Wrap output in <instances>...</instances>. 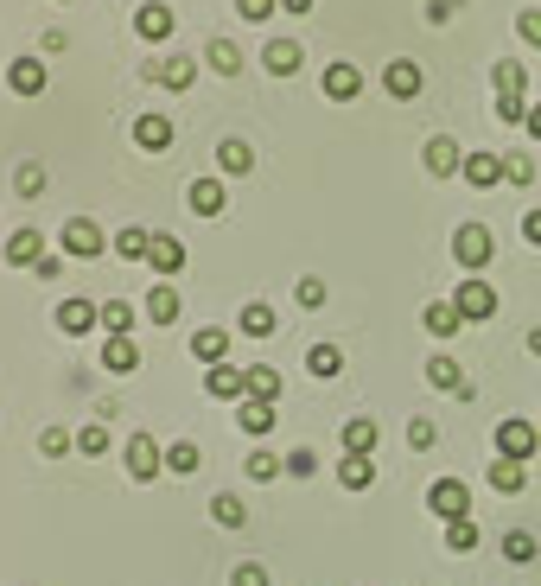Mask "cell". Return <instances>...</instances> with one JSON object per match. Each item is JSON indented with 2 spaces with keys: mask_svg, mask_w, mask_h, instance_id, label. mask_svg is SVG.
I'll list each match as a JSON object with an SVG mask.
<instances>
[{
  "mask_svg": "<svg viewBox=\"0 0 541 586\" xmlns=\"http://www.w3.org/2000/svg\"><path fill=\"white\" fill-rule=\"evenodd\" d=\"M491 255H497V236L484 230V223H459V230H452V262L459 268H491Z\"/></svg>",
  "mask_w": 541,
  "mask_h": 586,
  "instance_id": "cell-1",
  "label": "cell"
},
{
  "mask_svg": "<svg viewBox=\"0 0 541 586\" xmlns=\"http://www.w3.org/2000/svg\"><path fill=\"white\" fill-rule=\"evenodd\" d=\"M427 510L440 516V523H465V516H471V491H465V478H433Z\"/></svg>",
  "mask_w": 541,
  "mask_h": 586,
  "instance_id": "cell-2",
  "label": "cell"
},
{
  "mask_svg": "<svg viewBox=\"0 0 541 586\" xmlns=\"http://www.w3.org/2000/svg\"><path fill=\"white\" fill-rule=\"evenodd\" d=\"M535 446H541L535 421H497V459H522V465H529Z\"/></svg>",
  "mask_w": 541,
  "mask_h": 586,
  "instance_id": "cell-3",
  "label": "cell"
},
{
  "mask_svg": "<svg viewBox=\"0 0 541 586\" xmlns=\"http://www.w3.org/2000/svg\"><path fill=\"white\" fill-rule=\"evenodd\" d=\"M58 243H64V255H77V262H96V255H102V230H96V217H71Z\"/></svg>",
  "mask_w": 541,
  "mask_h": 586,
  "instance_id": "cell-4",
  "label": "cell"
},
{
  "mask_svg": "<svg viewBox=\"0 0 541 586\" xmlns=\"http://www.w3.org/2000/svg\"><path fill=\"white\" fill-rule=\"evenodd\" d=\"M160 472H166V453L147 434H128V478H134V485H147V478H160Z\"/></svg>",
  "mask_w": 541,
  "mask_h": 586,
  "instance_id": "cell-5",
  "label": "cell"
},
{
  "mask_svg": "<svg viewBox=\"0 0 541 586\" xmlns=\"http://www.w3.org/2000/svg\"><path fill=\"white\" fill-rule=\"evenodd\" d=\"M421 64H414V58H395V64H382V90H389L395 102H414V96H421Z\"/></svg>",
  "mask_w": 541,
  "mask_h": 586,
  "instance_id": "cell-6",
  "label": "cell"
},
{
  "mask_svg": "<svg viewBox=\"0 0 541 586\" xmlns=\"http://www.w3.org/2000/svg\"><path fill=\"white\" fill-rule=\"evenodd\" d=\"M172 26H179V13H172V0H147V7L134 13V32H141L147 45H160V39H172Z\"/></svg>",
  "mask_w": 541,
  "mask_h": 586,
  "instance_id": "cell-7",
  "label": "cell"
},
{
  "mask_svg": "<svg viewBox=\"0 0 541 586\" xmlns=\"http://www.w3.org/2000/svg\"><path fill=\"white\" fill-rule=\"evenodd\" d=\"M452 306H459V319H491L497 313V287L491 281H465L452 293Z\"/></svg>",
  "mask_w": 541,
  "mask_h": 586,
  "instance_id": "cell-8",
  "label": "cell"
},
{
  "mask_svg": "<svg viewBox=\"0 0 541 586\" xmlns=\"http://www.w3.org/2000/svg\"><path fill=\"white\" fill-rule=\"evenodd\" d=\"M261 64H268V77H293L306 64V45L300 39H268L261 45Z\"/></svg>",
  "mask_w": 541,
  "mask_h": 586,
  "instance_id": "cell-9",
  "label": "cell"
},
{
  "mask_svg": "<svg viewBox=\"0 0 541 586\" xmlns=\"http://www.w3.org/2000/svg\"><path fill=\"white\" fill-rule=\"evenodd\" d=\"M319 90H325L331 102H351V96L363 90V71H357V64H344V58H338V64H325V71H319Z\"/></svg>",
  "mask_w": 541,
  "mask_h": 586,
  "instance_id": "cell-10",
  "label": "cell"
},
{
  "mask_svg": "<svg viewBox=\"0 0 541 586\" xmlns=\"http://www.w3.org/2000/svg\"><path fill=\"white\" fill-rule=\"evenodd\" d=\"M421 166L433 172V179H452V172L465 166V153H459V141H446V134H433V141L421 147Z\"/></svg>",
  "mask_w": 541,
  "mask_h": 586,
  "instance_id": "cell-11",
  "label": "cell"
},
{
  "mask_svg": "<svg viewBox=\"0 0 541 586\" xmlns=\"http://www.w3.org/2000/svg\"><path fill=\"white\" fill-rule=\"evenodd\" d=\"M147 77H153V83H166V90H191L198 64H191L185 51H179V58H147Z\"/></svg>",
  "mask_w": 541,
  "mask_h": 586,
  "instance_id": "cell-12",
  "label": "cell"
},
{
  "mask_svg": "<svg viewBox=\"0 0 541 586\" xmlns=\"http://www.w3.org/2000/svg\"><path fill=\"white\" fill-rule=\"evenodd\" d=\"M96 325H102V306H96V300H64V306H58V332L83 338V332H96Z\"/></svg>",
  "mask_w": 541,
  "mask_h": 586,
  "instance_id": "cell-13",
  "label": "cell"
},
{
  "mask_svg": "<svg viewBox=\"0 0 541 586\" xmlns=\"http://www.w3.org/2000/svg\"><path fill=\"white\" fill-rule=\"evenodd\" d=\"M376 446H382V427L370 415L344 421V453H351V459H376Z\"/></svg>",
  "mask_w": 541,
  "mask_h": 586,
  "instance_id": "cell-14",
  "label": "cell"
},
{
  "mask_svg": "<svg viewBox=\"0 0 541 586\" xmlns=\"http://www.w3.org/2000/svg\"><path fill=\"white\" fill-rule=\"evenodd\" d=\"M7 90H13V96H39V90H45V64L32 58V51L7 64Z\"/></svg>",
  "mask_w": 541,
  "mask_h": 586,
  "instance_id": "cell-15",
  "label": "cell"
},
{
  "mask_svg": "<svg viewBox=\"0 0 541 586\" xmlns=\"http://www.w3.org/2000/svg\"><path fill=\"white\" fill-rule=\"evenodd\" d=\"M185 204H191L198 217H223V204H230V192H223V179H191Z\"/></svg>",
  "mask_w": 541,
  "mask_h": 586,
  "instance_id": "cell-16",
  "label": "cell"
},
{
  "mask_svg": "<svg viewBox=\"0 0 541 586\" xmlns=\"http://www.w3.org/2000/svg\"><path fill=\"white\" fill-rule=\"evenodd\" d=\"M204 395H217V402H242V395H249V383H242L236 364H217V370H204Z\"/></svg>",
  "mask_w": 541,
  "mask_h": 586,
  "instance_id": "cell-17",
  "label": "cell"
},
{
  "mask_svg": "<svg viewBox=\"0 0 541 586\" xmlns=\"http://www.w3.org/2000/svg\"><path fill=\"white\" fill-rule=\"evenodd\" d=\"M242 383H249L242 402H281V370H274V364H249V370H242Z\"/></svg>",
  "mask_w": 541,
  "mask_h": 586,
  "instance_id": "cell-18",
  "label": "cell"
},
{
  "mask_svg": "<svg viewBox=\"0 0 541 586\" xmlns=\"http://www.w3.org/2000/svg\"><path fill=\"white\" fill-rule=\"evenodd\" d=\"M459 179H465V185H478V192H491V185L503 179V160H497V153H465Z\"/></svg>",
  "mask_w": 541,
  "mask_h": 586,
  "instance_id": "cell-19",
  "label": "cell"
},
{
  "mask_svg": "<svg viewBox=\"0 0 541 586\" xmlns=\"http://www.w3.org/2000/svg\"><path fill=\"white\" fill-rule=\"evenodd\" d=\"M102 370H109V376H134V370H141L134 338H109V344H102Z\"/></svg>",
  "mask_w": 541,
  "mask_h": 586,
  "instance_id": "cell-20",
  "label": "cell"
},
{
  "mask_svg": "<svg viewBox=\"0 0 541 586\" xmlns=\"http://www.w3.org/2000/svg\"><path fill=\"white\" fill-rule=\"evenodd\" d=\"M39 255H45V236L39 230H13L7 236V262L13 268H39Z\"/></svg>",
  "mask_w": 541,
  "mask_h": 586,
  "instance_id": "cell-21",
  "label": "cell"
},
{
  "mask_svg": "<svg viewBox=\"0 0 541 586\" xmlns=\"http://www.w3.org/2000/svg\"><path fill=\"white\" fill-rule=\"evenodd\" d=\"M484 478H491V491L516 497L522 485H529V465H522V459H491V472H484Z\"/></svg>",
  "mask_w": 541,
  "mask_h": 586,
  "instance_id": "cell-22",
  "label": "cell"
},
{
  "mask_svg": "<svg viewBox=\"0 0 541 586\" xmlns=\"http://www.w3.org/2000/svg\"><path fill=\"white\" fill-rule=\"evenodd\" d=\"M147 262L160 268V281H172V274H185V243H172V236H153Z\"/></svg>",
  "mask_w": 541,
  "mask_h": 586,
  "instance_id": "cell-23",
  "label": "cell"
},
{
  "mask_svg": "<svg viewBox=\"0 0 541 586\" xmlns=\"http://www.w3.org/2000/svg\"><path fill=\"white\" fill-rule=\"evenodd\" d=\"M134 147L166 153L172 147V122H166V115H141V122H134Z\"/></svg>",
  "mask_w": 541,
  "mask_h": 586,
  "instance_id": "cell-24",
  "label": "cell"
},
{
  "mask_svg": "<svg viewBox=\"0 0 541 586\" xmlns=\"http://www.w3.org/2000/svg\"><path fill=\"white\" fill-rule=\"evenodd\" d=\"M223 351H230V332L223 325H204V332H191V357H204V364H223Z\"/></svg>",
  "mask_w": 541,
  "mask_h": 586,
  "instance_id": "cell-25",
  "label": "cell"
},
{
  "mask_svg": "<svg viewBox=\"0 0 541 586\" xmlns=\"http://www.w3.org/2000/svg\"><path fill=\"white\" fill-rule=\"evenodd\" d=\"M236 421H242V434L261 440V434H274V421H281V402H242Z\"/></svg>",
  "mask_w": 541,
  "mask_h": 586,
  "instance_id": "cell-26",
  "label": "cell"
},
{
  "mask_svg": "<svg viewBox=\"0 0 541 586\" xmlns=\"http://www.w3.org/2000/svg\"><path fill=\"white\" fill-rule=\"evenodd\" d=\"M236 325H242L249 338H274V325H281V319H274V306H268V300H249V306L236 313Z\"/></svg>",
  "mask_w": 541,
  "mask_h": 586,
  "instance_id": "cell-27",
  "label": "cell"
},
{
  "mask_svg": "<svg viewBox=\"0 0 541 586\" xmlns=\"http://www.w3.org/2000/svg\"><path fill=\"white\" fill-rule=\"evenodd\" d=\"M338 485L344 491H370L376 485V459H351V453H344L338 459Z\"/></svg>",
  "mask_w": 541,
  "mask_h": 586,
  "instance_id": "cell-28",
  "label": "cell"
},
{
  "mask_svg": "<svg viewBox=\"0 0 541 586\" xmlns=\"http://www.w3.org/2000/svg\"><path fill=\"white\" fill-rule=\"evenodd\" d=\"M147 319H153V325H172V319H179V287H172V281H160V287L147 293Z\"/></svg>",
  "mask_w": 541,
  "mask_h": 586,
  "instance_id": "cell-29",
  "label": "cell"
},
{
  "mask_svg": "<svg viewBox=\"0 0 541 586\" xmlns=\"http://www.w3.org/2000/svg\"><path fill=\"white\" fill-rule=\"evenodd\" d=\"M421 325H427V332H433V338H452V332H459V325H465V319H459V306H452V300H433V306H427V313H421Z\"/></svg>",
  "mask_w": 541,
  "mask_h": 586,
  "instance_id": "cell-30",
  "label": "cell"
},
{
  "mask_svg": "<svg viewBox=\"0 0 541 586\" xmlns=\"http://www.w3.org/2000/svg\"><path fill=\"white\" fill-rule=\"evenodd\" d=\"M249 166H255L249 141H223V147H217V172H223V179H242V172H249Z\"/></svg>",
  "mask_w": 541,
  "mask_h": 586,
  "instance_id": "cell-31",
  "label": "cell"
},
{
  "mask_svg": "<svg viewBox=\"0 0 541 586\" xmlns=\"http://www.w3.org/2000/svg\"><path fill=\"white\" fill-rule=\"evenodd\" d=\"M102 332L109 338H134V306L128 300H102Z\"/></svg>",
  "mask_w": 541,
  "mask_h": 586,
  "instance_id": "cell-32",
  "label": "cell"
},
{
  "mask_svg": "<svg viewBox=\"0 0 541 586\" xmlns=\"http://www.w3.org/2000/svg\"><path fill=\"white\" fill-rule=\"evenodd\" d=\"M306 370H312V376H325V383H331V376H344V351H338V344H312Z\"/></svg>",
  "mask_w": 541,
  "mask_h": 586,
  "instance_id": "cell-33",
  "label": "cell"
},
{
  "mask_svg": "<svg viewBox=\"0 0 541 586\" xmlns=\"http://www.w3.org/2000/svg\"><path fill=\"white\" fill-rule=\"evenodd\" d=\"M198 465H204V453H198V446H191V440H172V446H166V472L191 478V472H198Z\"/></svg>",
  "mask_w": 541,
  "mask_h": 586,
  "instance_id": "cell-34",
  "label": "cell"
},
{
  "mask_svg": "<svg viewBox=\"0 0 541 586\" xmlns=\"http://www.w3.org/2000/svg\"><path fill=\"white\" fill-rule=\"evenodd\" d=\"M211 516H217L223 529H242V523H249V504H242V497H230V491H217V497H211Z\"/></svg>",
  "mask_w": 541,
  "mask_h": 586,
  "instance_id": "cell-35",
  "label": "cell"
},
{
  "mask_svg": "<svg viewBox=\"0 0 541 586\" xmlns=\"http://www.w3.org/2000/svg\"><path fill=\"white\" fill-rule=\"evenodd\" d=\"M491 83H497V96H529V77H522L516 58H503L497 71H491Z\"/></svg>",
  "mask_w": 541,
  "mask_h": 586,
  "instance_id": "cell-36",
  "label": "cell"
},
{
  "mask_svg": "<svg viewBox=\"0 0 541 586\" xmlns=\"http://www.w3.org/2000/svg\"><path fill=\"white\" fill-rule=\"evenodd\" d=\"M147 249H153V230H141V223H128V230L115 236V255H128V262H141Z\"/></svg>",
  "mask_w": 541,
  "mask_h": 586,
  "instance_id": "cell-37",
  "label": "cell"
},
{
  "mask_svg": "<svg viewBox=\"0 0 541 586\" xmlns=\"http://www.w3.org/2000/svg\"><path fill=\"white\" fill-rule=\"evenodd\" d=\"M427 383L459 395V389H465V376H459V364H452V357H427Z\"/></svg>",
  "mask_w": 541,
  "mask_h": 586,
  "instance_id": "cell-38",
  "label": "cell"
},
{
  "mask_svg": "<svg viewBox=\"0 0 541 586\" xmlns=\"http://www.w3.org/2000/svg\"><path fill=\"white\" fill-rule=\"evenodd\" d=\"M242 472H249L255 485H268V478H281V453H268V446H255V453H249V465H242Z\"/></svg>",
  "mask_w": 541,
  "mask_h": 586,
  "instance_id": "cell-39",
  "label": "cell"
},
{
  "mask_svg": "<svg viewBox=\"0 0 541 586\" xmlns=\"http://www.w3.org/2000/svg\"><path fill=\"white\" fill-rule=\"evenodd\" d=\"M13 192H20V198H39V192H45V166H39V160L13 166Z\"/></svg>",
  "mask_w": 541,
  "mask_h": 586,
  "instance_id": "cell-40",
  "label": "cell"
},
{
  "mask_svg": "<svg viewBox=\"0 0 541 586\" xmlns=\"http://www.w3.org/2000/svg\"><path fill=\"white\" fill-rule=\"evenodd\" d=\"M503 561H516V567L535 561V536H529V529H510V536H503Z\"/></svg>",
  "mask_w": 541,
  "mask_h": 586,
  "instance_id": "cell-41",
  "label": "cell"
},
{
  "mask_svg": "<svg viewBox=\"0 0 541 586\" xmlns=\"http://www.w3.org/2000/svg\"><path fill=\"white\" fill-rule=\"evenodd\" d=\"M204 51H211V71H223V77H236V71H242V51H236L230 39H211Z\"/></svg>",
  "mask_w": 541,
  "mask_h": 586,
  "instance_id": "cell-42",
  "label": "cell"
},
{
  "mask_svg": "<svg viewBox=\"0 0 541 586\" xmlns=\"http://www.w3.org/2000/svg\"><path fill=\"white\" fill-rule=\"evenodd\" d=\"M446 548L452 555H471V548H478V523H471V516L465 523H446Z\"/></svg>",
  "mask_w": 541,
  "mask_h": 586,
  "instance_id": "cell-43",
  "label": "cell"
},
{
  "mask_svg": "<svg viewBox=\"0 0 541 586\" xmlns=\"http://www.w3.org/2000/svg\"><path fill=\"white\" fill-rule=\"evenodd\" d=\"M77 453H109V427H102V421H90V427H77Z\"/></svg>",
  "mask_w": 541,
  "mask_h": 586,
  "instance_id": "cell-44",
  "label": "cell"
},
{
  "mask_svg": "<svg viewBox=\"0 0 541 586\" xmlns=\"http://www.w3.org/2000/svg\"><path fill=\"white\" fill-rule=\"evenodd\" d=\"M293 300H300L306 313H319V306H325V281H319V274H306V281L293 287Z\"/></svg>",
  "mask_w": 541,
  "mask_h": 586,
  "instance_id": "cell-45",
  "label": "cell"
},
{
  "mask_svg": "<svg viewBox=\"0 0 541 586\" xmlns=\"http://www.w3.org/2000/svg\"><path fill=\"white\" fill-rule=\"evenodd\" d=\"M503 179L510 185H535V160L529 153H510V160H503Z\"/></svg>",
  "mask_w": 541,
  "mask_h": 586,
  "instance_id": "cell-46",
  "label": "cell"
},
{
  "mask_svg": "<svg viewBox=\"0 0 541 586\" xmlns=\"http://www.w3.org/2000/svg\"><path fill=\"white\" fill-rule=\"evenodd\" d=\"M497 122H529V96H497Z\"/></svg>",
  "mask_w": 541,
  "mask_h": 586,
  "instance_id": "cell-47",
  "label": "cell"
},
{
  "mask_svg": "<svg viewBox=\"0 0 541 586\" xmlns=\"http://www.w3.org/2000/svg\"><path fill=\"white\" fill-rule=\"evenodd\" d=\"M71 434H64V427H45V434H39V453H51V459H58V453H71Z\"/></svg>",
  "mask_w": 541,
  "mask_h": 586,
  "instance_id": "cell-48",
  "label": "cell"
},
{
  "mask_svg": "<svg viewBox=\"0 0 541 586\" xmlns=\"http://www.w3.org/2000/svg\"><path fill=\"white\" fill-rule=\"evenodd\" d=\"M230 586H268V567H261V561H242L236 574H230Z\"/></svg>",
  "mask_w": 541,
  "mask_h": 586,
  "instance_id": "cell-49",
  "label": "cell"
},
{
  "mask_svg": "<svg viewBox=\"0 0 541 586\" xmlns=\"http://www.w3.org/2000/svg\"><path fill=\"white\" fill-rule=\"evenodd\" d=\"M516 32H522L529 45H541V7H522V13H516Z\"/></svg>",
  "mask_w": 541,
  "mask_h": 586,
  "instance_id": "cell-50",
  "label": "cell"
},
{
  "mask_svg": "<svg viewBox=\"0 0 541 586\" xmlns=\"http://www.w3.org/2000/svg\"><path fill=\"white\" fill-rule=\"evenodd\" d=\"M287 472L293 478H312V472H319V453H306V446H300V453H287Z\"/></svg>",
  "mask_w": 541,
  "mask_h": 586,
  "instance_id": "cell-51",
  "label": "cell"
},
{
  "mask_svg": "<svg viewBox=\"0 0 541 586\" xmlns=\"http://www.w3.org/2000/svg\"><path fill=\"white\" fill-rule=\"evenodd\" d=\"M433 440H440V434H433V421H408V446H414V453H427Z\"/></svg>",
  "mask_w": 541,
  "mask_h": 586,
  "instance_id": "cell-52",
  "label": "cell"
},
{
  "mask_svg": "<svg viewBox=\"0 0 541 586\" xmlns=\"http://www.w3.org/2000/svg\"><path fill=\"white\" fill-rule=\"evenodd\" d=\"M274 7H281V0H236V13H242V20H268Z\"/></svg>",
  "mask_w": 541,
  "mask_h": 586,
  "instance_id": "cell-53",
  "label": "cell"
},
{
  "mask_svg": "<svg viewBox=\"0 0 541 586\" xmlns=\"http://www.w3.org/2000/svg\"><path fill=\"white\" fill-rule=\"evenodd\" d=\"M522 243H541V204H535V211H522Z\"/></svg>",
  "mask_w": 541,
  "mask_h": 586,
  "instance_id": "cell-54",
  "label": "cell"
},
{
  "mask_svg": "<svg viewBox=\"0 0 541 586\" xmlns=\"http://www.w3.org/2000/svg\"><path fill=\"white\" fill-rule=\"evenodd\" d=\"M32 274H39V281H58L64 262H58V255H39V268H32Z\"/></svg>",
  "mask_w": 541,
  "mask_h": 586,
  "instance_id": "cell-55",
  "label": "cell"
},
{
  "mask_svg": "<svg viewBox=\"0 0 541 586\" xmlns=\"http://www.w3.org/2000/svg\"><path fill=\"white\" fill-rule=\"evenodd\" d=\"M522 128H529L535 141H541V102H535V109H529V122H522Z\"/></svg>",
  "mask_w": 541,
  "mask_h": 586,
  "instance_id": "cell-56",
  "label": "cell"
},
{
  "mask_svg": "<svg viewBox=\"0 0 541 586\" xmlns=\"http://www.w3.org/2000/svg\"><path fill=\"white\" fill-rule=\"evenodd\" d=\"M281 7H287V13H312V0H281Z\"/></svg>",
  "mask_w": 541,
  "mask_h": 586,
  "instance_id": "cell-57",
  "label": "cell"
},
{
  "mask_svg": "<svg viewBox=\"0 0 541 586\" xmlns=\"http://www.w3.org/2000/svg\"><path fill=\"white\" fill-rule=\"evenodd\" d=\"M529 351H535V357H541V325H529Z\"/></svg>",
  "mask_w": 541,
  "mask_h": 586,
  "instance_id": "cell-58",
  "label": "cell"
},
{
  "mask_svg": "<svg viewBox=\"0 0 541 586\" xmlns=\"http://www.w3.org/2000/svg\"><path fill=\"white\" fill-rule=\"evenodd\" d=\"M535 427H541V421H535Z\"/></svg>",
  "mask_w": 541,
  "mask_h": 586,
  "instance_id": "cell-59",
  "label": "cell"
}]
</instances>
